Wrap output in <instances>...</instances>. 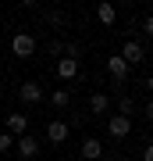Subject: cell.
Returning <instances> with one entry per match:
<instances>
[{
	"instance_id": "24",
	"label": "cell",
	"mask_w": 153,
	"mask_h": 161,
	"mask_svg": "<svg viewBox=\"0 0 153 161\" xmlns=\"http://www.w3.org/2000/svg\"><path fill=\"white\" fill-rule=\"evenodd\" d=\"M118 4H132V0H118Z\"/></svg>"
},
{
	"instance_id": "15",
	"label": "cell",
	"mask_w": 153,
	"mask_h": 161,
	"mask_svg": "<svg viewBox=\"0 0 153 161\" xmlns=\"http://www.w3.org/2000/svg\"><path fill=\"white\" fill-rule=\"evenodd\" d=\"M46 22H50V25H57V29H61V25H68V14H64V11H57V7H54V11L46 14Z\"/></svg>"
},
{
	"instance_id": "26",
	"label": "cell",
	"mask_w": 153,
	"mask_h": 161,
	"mask_svg": "<svg viewBox=\"0 0 153 161\" xmlns=\"http://www.w3.org/2000/svg\"><path fill=\"white\" fill-rule=\"evenodd\" d=\"M0 90H4V82H0Z\"/></svg>"
},
{
	"instance_id": "20",
	"label": "cell",
	"mask_w": 153,
	"mask_h": 161,
	"mask_svg": "<svg viewBox=\"0 0 153 161\" xmlns=\"http://www.w3.org/2000/svg\"><path fill=\"white\" fill-rule=\"evenodd\" d=\"M142 115H146V118H150V122H153V97H150V100H146V104H142Z\"/></svg>"
},
{
	"instance_id": "17",
	"label": "cell",
	"mask_w": 153,
	"mask_h": 161,
	"mask_svg": "<svg viewBox=\"0 0 153 161\" xmlns=\"http://www.w3.org/2000/svg\"><path fill=\"white\" fill-rule=\"evenodd\" d=\"M64 58H82V47L79 43H64Z\"/></svg>"
},
{
	"instance_id": "18",
	"label": "cell",
	"mask_w": 153,
	"mask_h": 161,
	"mask_svg": "<svg viewBox=\"0 0 153 161\" xmlns=\"http://www.w3.org/2000/svg\"><path fill=\"white\" fill-rule=\"evenodd\" d=\"M50 54H54V58H64V43L54 40V43H50Z\"/></svg>"
},
{
	"instance_id": "21",
	"label": "cell",
	"mask_w": 153,
	"mask_h": 161,
	"mask_svg": "<svg viewBox=\"0 0 153 161\" xmlns=\"http://www.w3.org/2000/svg\"><path fill=\"white\" fill-rule=\"evenodd\" d=\"M142 161H153V143H146V147H142Z\"/></svg>"
},
{
	"instance_id": "3",
	"label": "cell",
	"mask_w": 153,
	"mask_h": 161,
	"mask_svg": "<svg viewBox=\"0 0 153 161\" xmlns=\"http://www.w3.org/2000/svg\"><path fill=\"white\" fill-rule=\"evenodd\" d=\"M121 58L128 61V68H135V64L146 61V50H142V43H139V40H128L125 47H121Z\"/></svg>"
},
{
	"instance_id": "4",
	"label": "cell",
	"mask_w": 153,
	"mask_h": 161,
	"mask_svg": "<svg viewBox=\"0 0 153 161\" xmlns=\"http://www.w3.org/2000/svg\"><path fill=\"white\" fill-rule=\"evenodd\" d=\"M107 72H110V79H114V82H125L132 68H128V61L121 58V54H110V58H107Z\"/></svg>"
},
{
	"instance_id": "10",
	"label": "cell",
	"mask_w": 153,
	"mask_h": 161,
	"mask_svg": "<svg viewBox=\"0 0 153 161\" xmlns=\"http://www.w3.org/2000/svg\"><path fill=\"white\" fill-rule=\"evenodd\" d=\"M100 158H103V143L93 140V136H85L82 140V161H100Z\"/></svg>"
},
{
	"instance_id": "19",
	"label": "cell",
	"mask_w": 153,
	"mask_h": 161,
	"mask_svg": "<svg viewBox=\"0 0 153 161\" xmlns=\"http://www.w3.org/2000/svg\"><path fill=\"white\" fill-rule=\"evenodd\" d=\"M142 32L153 40V14H146V18H142Z\"/></svg>"
},
{
	"instance_id": "11",
	"label": "cell",
	"mask_w": 153,
	"mask_h": 161,
	"mask_svg": "<svg viewBox=\"0 0 153 161\" xmlns=\"http://www.w3.org/2000/svg\"><path fill=\"white\" fill-rule=\"evenodd\" d=\"M79 75V58H57V79H75Z\"/></svg>"
},
{
	"instance_id": "25",
	"label": "cell",
	"mask_w": 153,
	"mask_h": 161,
	"mask_svg": "<svg viewBox=\"0 0 153 161\" xmlns=\"http://www.w3.org/2000/svg\"><path fill=\"white\" fill-rule=\"evenodd\" d=\"M0 50H4V43H0Z\"/></svg>"
},
{
	"instance_id": "12",
	"label": "cell",
	"mask_w": 153,
	"mask_h": 161,
	"mask_svg": "<svg viewBox=\"0 0 153 161\" xmlns=\"http://www.w3.org/2000/svg\"><path fill=\"white\" fill-rule=\"evenodd\" d=\"M110 111V97L107 93H93L89 97V115H107Z\"/></svg>"
},
{
	"instance_id": "8",
	"label": "cell",
	"mask_w": 153,
	"mask_h": 161,
	"mask_svg": "<svg viewBox=\"0 0 153 161\" xmlns=\"http://www.w3.org/2000/svg\"><path fill=\"white\" fill-rule=\"evenodd\" d=\"M68 122H61V118H54L50 125H46V140H50V143H64V140H68Z\"/></svg>"
},
{
	"instance_id": "16",
	"label": "cell",
	"mask_w": 153,
	"mask_h": 161,
	"mask_svg": "<svg viewBox=\"0 0 153 161\" xmlns=\"http://www.w3.org/2000/svg\"><path fill=\"white\" fill-rule=\"evenodd\" d=\"M7 150H14V136L11 132H0V154H7Z\"/></svg>"
},
{
	"instance_id": "13",
	"label": "cell",
	"mask_w": 153,
	"mask_h": 161,
	"mask_svg": "<svg viewBox=\"0 0 153 161\" xmlns=\"http://www.w3.org/2000/svg\"><path fill=\"white\" fill-rule=\"evenodd\" d=\"M50 104H54V108H68V104H71V90H64V86H57L54 93H50Z\"/></svg>"
},
{
	"instance_id": "14",
	"label": "cell",
	"mask_w": 153,
	"mask_h": 161,
	"mask_svg": "<svg viewBox=\"0 0 153 161\" xmlns=\"http://www.w3.org/2000/svg\"><path fill=\"white\" fill-rule=\"evenodd\" d=\"M118 115L132 118V115H135V100H132V97H121V100H118Z\"/></svg>"
},
{
	"instance_id": "9",
	"label": "cell",
	"mask_w": 153,
	"mask_h": 161,
	"mask_svg": "<svg viewBox=\"0 0 153 161\" xmlns=\"http://www.w3.org/2000/svg\"><path fill=\"white\" fill-rule=\"evenodd\" d=\"M7 132H11V136H25L28 132V118L22 111H11V115H7Z\"/></svg>"
},
{
	"instance_id": "22",
	"label": "cell",
	"mask_w": 153,
	"mask_h": 161,
	"mask_svg": "<svg viewBox=\"0 0 153 161\" xmlns=\"http://www.w3.org/2000/svg\"><path fill=\"white\" fill-rule=\"evenodd\" d=\"M142 86H146V90H150V93H153V72H150V75H146V79H142Z\"/></svg>"
},
{
	"instance_id": "23",
	"label": "cell",
	"mask_w": 153,
	"mask_h": 161,
	"mask_svg": "<svg viewBox=\"0 0 153 161\" xmlns=\"http://www.w3.org/2000/svg\"><path fill=\"white\" fill-rule=\"evenodd\" d=\"M18 4H22V7H36V0H18Z\"/></svg>"
},
{
	"instance_id": "1",
	"label": "cell",
	"mask_w": 153,
	"mask_h": 161,
	"mask_svg": "<svg viewBox=\"0 0 153 161\" xmlns=\"http://www.w3.org/2000/svg\"><path fill=\"white\" fill-rule=\"evenodd\" d=\"M132 132V118H125V115H118V111H114V115L107 118V136H114V140H125Z\"/></svg>"
},
{
	"instance_id": "27",
	"label": "cell",
	"mask_w": 153,
	"mask_h": 161,
	"mask_svg": "<svg viewBox=\"0 0 153 161\" xmlns=\"http://www.w3.org/2000/svg\"><path fill=\"white\" fill-rule=\"evenodd\" d=\"M100 161H103V158H100Z\"/></svg>"
},
{
	"instance_id": "6",
	"label": "cell",
	"mask_w": 153,
	"mask_h": 161,
	"mask_svg": "<svg viewBox=\"0 0 153 161\" xmlns=\"http://www.w3.org/2000/svg\"><path fill=\"white\" fill-rule=\"evenodd\" d=\"M96 22L100 25H118V4L114 0H100L96 4Z\"/></svg>"
},
{
	"instance_id": "2",
	"label": "cell",
	"mask_w": 153,
	"mask_h": 161,
	"mask_svg": "<svg viewBox=\"0 0 153 161\" xmlns=\"http://www.w3.org/2000/svg\"><path fill=\"white\" fill-rule=\"evenodd\" d=\"M14 150H18L25 161H32L36 154H39V140H36V136H28V132H25V136H14Z\"/></svg>"
},
{
	"instance_id": "5",
	"label": "cell",
	"mask_w": 153,
	"mask_h": 161,
	"mask_svg": "<svg viewBox=\"0 0 153 161\" xmlns=\"http://www.w3.org/2000/svg\"><path fill=\"white\" fill-rule=\"evenodd\" d=\"M11 50L18 54V58H32V54H36V40L28 32H18L14 40H11Z\"/></svg>"
},
{
	"instance_id": "7",
	"label": "cell",
	"mask_w": 153,
	"mask_h": 161,
	"mask_svg": "<svg viewBox=\"0 0 153 161\" xmlns=\"http://www.w3.org/2000/svg\"><path fill=\"white\" fill-rule=\"evenodd\" d=\"M18 97H22L25 104H39L46 93H43V86H39V82H32V79H28V82H22V86H18Z\"/></svg>"
}]
</instances>
